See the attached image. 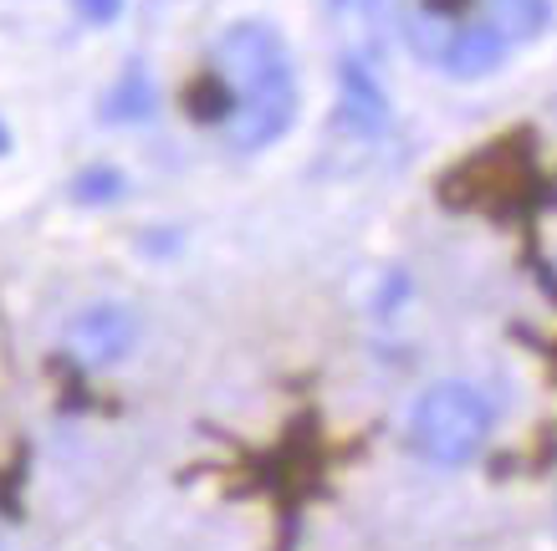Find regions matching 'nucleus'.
Masks as SVG:
<instances>
[{
    "mask_svg": "<svg viewBox=\"0 0 557 551\" xmlns=\"http://www.w3.org/2000/svg\"><path fill=\"white\" fill-rule=\"evenodd\" d=\"M200 123H215L236 153H261L297 117V67L276 26L236 21L210 51V72L200 83Z\"/></svg>",
    "mask_w": 557,
    "mask_h": 551,
    "instance_id": "nucleus-1",
    "label": "nucleus"
},
{
    "mask_svg": "<svg viewBox=\"0 0 557 551\" xmlns=\"http://www.w3.org/2000/svg\"><path fill=\"white\" fill-rule=\"evenodd\" d=\"M491 399L466 378L430 384L409 409V450L440 469L471 465L491 439Z\"/></svg>",
    "mask_w": 557,
    "mask_h": 551,
    "instance_id": "nucleus-2",
    "label": "nucleus"
},
{
    "mask_svg": "<svg viewBox=\"0 0 557 551\" xmlns=\"http://www.w3.org/2000/svg\"><path fill=\"white\" fill-rule=\"evenodd\" d=\"M138 342V317L119 301H92L67 322V352L83 367H113L123 363Z\"/></svg>",
    "mask_w": 557,
    "mask_h": 551,
    "instance_id": "nucleus-3",
    "label": "nucleus"
},
{
    "mask_svg": "<svg viewBox=\"0 0 557 551\" xmlns=\"http://www.w3.org/2000/svg\"><path fill=\"white\" fill-rule=\"evenodd\" d=\"M511 41L496 32V21H471V26H456L450 36V47L440 57V67L450 72V77H486L507 62Z\"/></svg>",
    "mask_w": 557,
    "mask_h": 551,
    "instance_id": "nucleus-4",
    "label": "nucleus"
},
{
    "mask_svg": "<svg viewBox=\"0 0 557 551\" xmlns=\"http://www.w3.org/2000/svg\"><path fill=\"white\" fill-rule=\"evenodd\" d=\"M338 87H343V123L363 138L384 134L388 128V98H384V87H379V77H373L358 57H343Z\"/></svg>",
    "mask_w": 557,
    "mask_h": 551,
    "instance_id": "nucleus-5",
    "label": "nucleus"
},
{
    "mask_svg": "<svg viewBox=\"0 0 557 551\" xmlns=\"http://www.w3.org/2000/svg\"><path fill=\"white\" fill-rule=\"evenodd\" d=\"M486 21H496V32L517 47V41H532L553 26V0H491Z\"/></svg>",
    "mask_w": 557,
    "mask_h": 551,
    "instance_id": "nucleus-6",
    "label": "nucleus"
},
{
    "mask_svg": "<svg viewBox=\"0 0 557 551\" xmlns=\"http://www.w3.org/2000/svg\"><path fill=\"white\" fill-rule=\"evenodd\" d=\"M153 113V83L144 77V72H128L119 87H113V98H108V117H149Z\"/></svg>",
    "mask_w": 557,
    "mask_h": 551,
    "instance_id": "nucleus-7",
    "label": "nucleus"
},
{
    "mask_svg": "<svg viewBox=\"0 0 557 551\" xmlns=\"http://www.w3.org/2000/svg\"><path fill=\"white\" fill-rule=\"evenodd\" d=\"M77 189H83V200H113V195L123 189V179L113 174V168H92V174L77 179Z\"/></svg>",
    "mask_w": 557,
    "mask_h": 551,
    "instance_id": "nucleus-8",
    "label": "nucleus"
},
{
    "mask_svg": "<svg viewBox=\"0 0 557 551\" xmlns=\"http://www.w3.org/2000/svg\"><path fill=\"white\" fill-rule=\"evenodd\" d=\"M77 5V16L87 21V26H108V21H119L123 0H72Z\"/></svg>",
    "mask_w": 557,
    "mask_h": 551,
    "instance_id": "nucleus-9",
    "label": "nucleus"
},
{
    "mask_svg": "<svg viewBox=\"0 0 557 551\" xmlns=\"http://www.w3.org/2000/svg\"><path fill=\"white\" fill-rule=\"evenodd\" d=\"M327 5H333V11H369L373 0H327Z\"/></svg>",
    "mask_w": 557,
    "mask_h": 551,
    "instance_id": "nucleus-10",
    "label": "nucleus"
}]
</instances>
